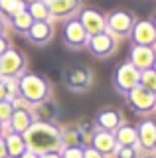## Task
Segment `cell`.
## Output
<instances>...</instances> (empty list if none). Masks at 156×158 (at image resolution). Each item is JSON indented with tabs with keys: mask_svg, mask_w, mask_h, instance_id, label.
<instances>
[{
	"mask_svg": "<svg viewBox=\"0 0 156 158\" xmlns=\"http://www.w3.org/2000/svg\"><path fill=\"white\" fill-rule=\"evenodd\" d=\"M133 156H134L133 148H125V150H121V158H133Z\"/></svg>",
	"mask_w": 156,
	"mask_h": 158,
	"instance_id": "obj_26",
	"label": "cell"
},
{
	"mask_svg": "<svg viewBox=\"0 0 156 158\" xmlns=\"http://www.w3.org/2000/svg\"><path fill=\"white\" fill-rule=\"evenodd\" d=\"M65 36H67V40H69L71 44H79V42H83V38H85L83 26H81L79 22H71L69 26L65 28Z\"/></svg>",
	"mask_w": 156,
	"mask_h": 158,
	"instance_id": "obj_7",
	"label": "cell"
},
{
	"mask_svg": "<svg viewBox=\"0 0 156 158\" xmlns=\"http://www.w3.org/2000/svg\"><path fill=\"white\" fill-rule=\"evenodd\" d=\"M32 38L34 40H46L47 38V26L46 24H36V26H32Z\"/></svg>",
	"mask_w": 156,
	"mask_h": 158,
	"instance_id": "obj_16",
	"label": "cell"
},
{
	"mask_svg": "<svg viewBox=\"0 0 156 158\" xmlns=\"http://www.w3.org/2000/svg\"><path fill=\"white\" fill-rule=\"evenodd\" d=\"M142 81H144V85H148L150 89H152V87H154V73H152V71L144 73V75H142Z\"/></svg>",
	"mask_w": 156,
	"mask_h": 158,
	"instance_id": "obj_24",
	"label": "cell"
},
{
	"mask_svg": "<svg viewBox=\"0 0 156 158\" xmlns=\"http://www.w3.org/2000/svg\"><path fill=\"white\" fill-rule=\"evenodd\" d=\"M111 26H113L117 32H125V30L130 26V16H126V14H115V16L111 18Z\"/></svg>",
	"mask_w": 156,
	"mask_h": 158,
	"instance_id": "obj_12",
	"label": "cell"
},
{
	"mask_svg": "<svg viewBox=\"0 0 156 158\" xmlns=\"http://www.w3.org/2000/svg\"><path fill=\"white\" fill-rule=\"evenodd\" d=\"M43 158H60V156H55V154H47V156H43Z\"/></svg>",
	"mask_w": 156,
	"mask_h": 158,
	"instance_id": "obj_31",
	"label": "cell"
},
{
	"mask_svg": "<svg viewBox=\"0 0 156 158\" xmlns=\"http://www.w3.org/2000/svg\"><path fill=\"white\" fill-rule=\"evenodd\" d=\"M65 158H83V154H81V150H77V148H69V150L65 152Z\"/></svg>",
	"mask_w": 156,
	"mask_h": 158,
	"instance_id": "obj_25",
	"label": "cell"
},
{
	"mask_svg": "<svg viewBox=\"0 0 156 158\" xmlns=\"http://www.w3.org/2000/svg\"><path fill=\"white\" fill-rule=\"evenodd\" d=\"M47 6H50L51 10H69V8L75 6V4L73 2H50Z\"/></svg>",
	"mask_w": 156,
	"mask_h": 158,
	"instance_id": "obj_20",
	"label": "cell"
},
{
	"mask_svg": "<svg viewBox=\"0 0 156 158\" xmlns=\"http://www.w3.org/2000/svg\"><path fill=\"white\" fill-rule=\"evenodd\" d=\"M140 136H142V144L144 146H152L154 144V127L152 123H146L140 128Z\"/></svg>",
	"mask_w": 156,
	"mask_h": 158,
	"instance_id": "obj_13",
	"label": "cell"
},
{
	"mask_svg": "<svg viewBox=\"0 0 156 158\" xmlns=\"http://www.w3.org/2000/svg\"><path fill=\"white\" fill-rule=\"evenodd\" d=\"M133 59H134L136 65L146 67V65H150V61H152V53H150L146 48H136L133 52Z\"/></svg>",
	"mask_w": 156,
	"mask_h": 158,
	"instance_id": "obj_10",
	"label": "cell"
},
{
	"mask_svg": "<svg viewBox=\"0 0 156 158\" xmlns=\"http://www.w3.org/2000/svg\"><path fill=\"white\" fill-rule=\"evenodd\" d=\"M134 38L138 40L140 44L152 42V38H154V30H152V26H150V24H146V22L138 24V26H136V34H134Z\"/></svg>",
	"mask_w": 156,
	"mask_h": 158,
	"instance_id": "obj_9",
	"label": "cell"
},
{
	"mask_svg": "<svg viewBox=\"0 0 156 158\" xmlns=\"http://www.w3.org/2000/svg\"><path fill=\"white\" fill-rule=\"evenodd\" d=\"M4 95H6V89H4V85H2V83H0V99H2Z\"/></svg>",
	"mask_w": 156,
	"mask_h": 158,
	"instance_id": "obj_29",
	"label": "cell"
},
{
	"mask_svg": "<svg viewBox=\"0 0 156 158\" xmlns=\"http://www.w3.org/2000/svg\"><path fill=\"white\" fill-rule=\"evenodd\" d=\"M136 81H138V75H136L134 67L125 65L123 69H121V73H119V85H121V87L130 89V87L136 85Z\"/></svg>",
	"mask_w": 156,
	"mask_h": 158,
	"instance_id": "obj_3",
	"label": "cell"
},
{
	"mask_svg": "<svg viewBox=\"0 0 156 158\" xmlns=\"http://www.w3.org/2000/svg\"><path fill=\"white\" fill-rule=\"evenodd\" d=\"M95 144L99 150H113V138L109 135H97L95 136Z\"/></svg>",
	"mask_w": 156,
	"mask_h": 158,
	"instance_id": "obj_15",
	"label": "cell"
},
{
	"mask_svg": "<svg viewBox=\"0 0 156 158\" xmlns=\"http://www.w3.org/2000/svg\"><path fill=\"white\" fill-rule=\"evenodd\" d=\"M119 140L123 142V144H133V140H134V132H133V128H123L121 131V135H119Z\"/></svg>",
	"mask_w": 156,
	"mask_h": 158,
	"instance_id": "obj_19",
	"label": "cell"
},
{
	"mask_svg": "<svg viewBox=\"0 0 156 158\" xmlns=\"http://www.w3.org/2000/svg\"><path fill=\"white\" fill-rule=\"evenodd\" d=\"M87 77H89V73L85 71L83 67H73L69 73H67V83L69 85H85L87 83Z\"/></svg>",
	"mask_w": 156,
	"mask_h": 158,
	"instance_id": "obj_8",
	"label": "cell"
},
{
	"mask_svg": "<svg viewBox=\"0 0 156 158\" xmlns=\"http://www.w3.org/2000/svg\"><path fill=\"white\" fill-rule=\"evenodd\" d=\"M28 125H30V117H28V113L18 111L16 115H14V128H16V131H26Z\"/></svg>",
	"mask_w": 156,
	"mask_h": 158,
	"instance_id": "obj_14",
	"label": "cell"
},
{
	"mask_svg": "<svg viewBox=\"0 0 156 158\" xmlns=\"http://www.w3.org/2000/svg\"><path fill=\"white\" fill-rule=\"evenodd\" d=\"M99 123L103 127H109L111 128V127L117 125V115H115V113H103V115L99 117Z\"/></svg>",
	"mask_w": 156,
	"mask_h": 158,
	"instance_id": "obj_17",
	"label": "cell"
},
{
	"mask_svg": "<svg viewBox=\"0 0 156 158\" xmlns=\"http://www.w3.org/2000/svg\"><path fill=\"white\" fill-rule=\"evenodd\" d=\"M22 91H24V95L30 97V99H42V95H43V83L38 77L28 75L22 81Z\"/></svg>",
	"mask_w": 156,
	"mask_h": 158,
	"instance_id": "obj_2",
	"label": "cell"
},
{
	"mask_svg": "<svg viewBox=\"0 0 156 158\" xmlns=\"http://www.w3.org/2000/svg\"><path fill=\"white\" fill-rule=\"evenodd\" d=\"M85 158H101V156H99V152H95V150H89V152L85 154Z\"/></svg>",
	"mask_w": 156,
	"mask_h": 158,
	"instance_id": "obj_27",
	"label": "cell"
},
{
	"mask_svg": "<svg viewBox=\"0 0 156 158\" xmlns=\"http://www.w3.org/2000/svg\"><path fill=\"white\" fill-rule=\"evenodd\" d=\"M4 48H6V44H4L2 40H0V52H4Z\"/></svg>",
	"mask_w": 156,
	"mask_h": 158,
	"instance_id": "obj_30",
	"label": "cell"
},
{
	"mask_svg": "<svg viewBox=\"0 0 156 158\" xmlns=\"http://www.w3.org/2000/svg\"><path fill=\"white\" fill-rule=\"evenodd\" d=\"M8 146H10V152H12V154H20L22 148H24L22 140L18 136H10V138H8Z\"/></svg>",
	"mask_w": 156,
	"mask_h": 158,
	"instance_id": "obj_18",
	"label": "cell"
},
{
	"mask_svg": "<svg viewBox=\"0 0 156 158\" xmlns=\"http://www.w3.org/2000/svg\"><path fill=\"white\" fill-rule=\"evenodd\" d=\"M16 26L18 28H28L30 26V16H28V14H18L16 16Z\"/></svg>",
	"mask_w": 156,
	"mask_h": 158,
	"instance_id": "obj_21",
	"label": "cell"
},
{
	"mask_svg": "<svg viewBox=\"0 0 156 158\" xmlns=\"http://www.w3.org/2000/svg\"><path fill=\"white\" fill-rule=\"evenodd\" d=\"M10 105H8V103H0V118H8L10 117Z\"/></svg>",
	"mask_w": 156,
	"mask_h": 158,
	"instance_id": "obj_23",
	"label": "cell"
},
{
	"mask_svg": "<svg viewBox=\"0 0 156 158\" xmlns=\"http://www.w3.org/2000/svg\"><path fill=\"white\" fill-rule=\"evenodd\" d=\"M24 158H36V156H34V154H26V156H24Z\"/></svg>",
	"mask_w": 156,
	"mask_h": 158,
	"instance_id": "obj_32",
	"label": "cell"
},
{
	"mask_svg": "<svg viewBox=\"0 0 156 158\" xmlns=\"http://www.w3.org/2000/svg\"><path fill=\"white\" fill-rule=\"evenodd\" d=\"M133 103L138 109H146L152 105V95H150V91H146V89H134L133 91Z\"/></svg>",
	"mask_w": 156,
	"mask_h": 158,
	"instance_id": "obj_5",
	"label": "cell"
},
{
	"mask_svg": "<svg viewBox=\"0 0 156 158\" xmlns=\"http://www.w3.org/2000/svg\"><path fill=\"white\" fill-rule=\"evenodd\" d=\"M0 67H2V71H4V73H14L16 69H20V57H18L14 52H8V53H4V57H2V63H0Z\"/></svg>",
	"mask_w": 156,
	"mask_h": 158,
	"instance_id": "obj_6",
	"label": "cell"
},
{
	"mask_svg": "<svg viewBox=\"0 0 156 158\" xmlns=\"http://www.w3.org/2000/svg\"><path fill=\"white\" fill-rule=\"evenodd\" d=\"M32 14L36 18H43V16H46V10H43L42 4H34V6H32Z\"/></svg>",
	"mask_w": 156,
	"mask_h": 158,
	"instance_id": "obj_22",
	"label": "cell"
},
{
	"mask_svg": "<svg viewBox=\"0 0 156 158\" xmlns=\"http://www.w3.org/2000/svg\"><path fill=\"white\" fill-rule=\"evenodd\" d=\"M4 154H6V148H4V142L0 140V158H4Z\"/></svg>",
	"mask_w": 156,
	"mask_h": 158,
	"instance_id": "obj_28",
	"label": "cell"
},
{
	"mask_svg": "<svg viewBox=\"0 0 156 158\" xmlns=\"http://www.w3.org/2000/svg\"><path fill=\"white\" fill-rule=\"evenodd\" d=\"M57 142H60L57 131L47 125H36L28 132V144H30L32 150H38V152L50 150V148L57 146Z\"/></svg>",
	"mask_w": 156,
	"mask_h": 158,
	"instance_id": "obj_1",
	"label": "cell"
},
{
	"mask_svg": "<svg viewBox=\"0 0 156 158\" xmlns=\"http://www.w3.org/2000/svg\"><path fill=\"white\" fill-rule=\"evenodd\" d=\"M83 28L87 30V32H101V28H103V20H101L99 14L95 12H85L83 16Z\"/></svg>",
	"mask_w": 156,
	"mask_h": 158,
	"instance_id": "obj_4",
	"label": "cell"
},
{
	"mask_svg": "<svg viewBox=\"0 0 156 158\" xmlns=\"http://www.w3.org/2000/svg\"><path fill=\"white\" fill-rule=\"evenodd\" d=\"M91 46H93V49L97 53H105V52H109V48H111V38L105 36V34H97L93 38V42H91Z\"/></svg>",
	"mask_w": 156,
	"mask_h": 158,
	"instance_id": "obj_11",
	"label": "cell"
}]
</instances>
